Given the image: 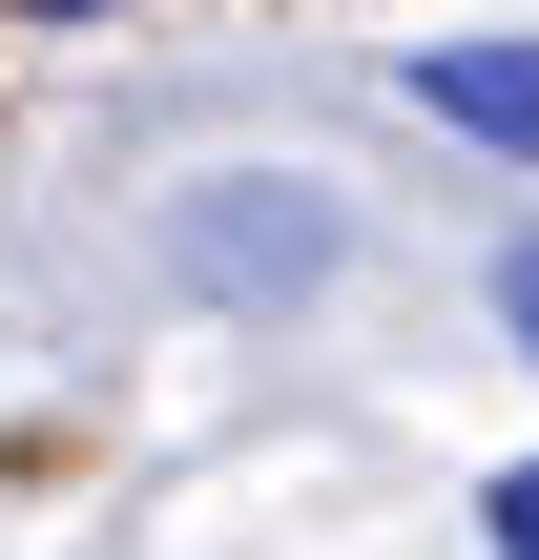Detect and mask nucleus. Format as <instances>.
Returning <instances> with one entry per match:
<instances>
[{
  "mask_svg": "<svg viewBox=\"0 0 539 560\" xmlns=\"http://www.w3.org/2000/svg\"><path fill=\"white\" fill-rule=\"evenodd\" d=\"M312 270H332V187L312 166H249L229 208H187V291L249 312V291H312Z\"/></svg>",
  "mask_w": 539,
  "mask_h": 560,
  "instance_id": "nucleus-1",
  "label": "nucleus"
},
{
  "mask_svg": "<svg viewBox=\"0 0 539 560\" xmlns=\"http://www.w3.org/2000/svg\"><path fill=\"white\" fill-rule=\"evenodd\" d=\"M499 560H539V457H519V478H499Z\"/></svg>",
  "mask_w": 539,
  "mask_h": 560,
  "instance_id": "nucleus-4",
  "label": "nucleus"
},
{
  "mask_svg": "<svg viewBox=\"0 0 539 560\" xmlns=\"http://www.w3.org/2000/svg\"><path fill=\"white\" fill-rule=\"evenodd\" d=\"M0 21H125V0H0Z\"/></svg>",
  "mask_w": 539,
  "mask_h": 560,
  "instance_id": "nucleus-5",
  "label": "nucleus"
},
{
  "mask_svg": "<svg viewBox=\"0 0 539 560\" xmlns=\"http://www.w3.org/2000/svg\"><path fill=\"white\" fill-rule=\"evenodd\" d=\"M415 104L478 125L499 166H539V21H499V42H415Z\"/></svg>",
  "mask_w": 539,
  "mask_h": 560,
  "instance_id": "nucleus-2",
  "label": "nucleus"
},
{
  "mask_svg": "<svg viewBox=\"0 0 539 560\" xmlns=\"http://www.w3.org/2000/svg\"><path fill=\"white\" fill-rule=\"evenodd\" d=\"M499 332H519V374H539V229L499 249Z\"/></svg>",
  "mask_w": 539,
  "mask_h": 560,
  "instance_id": "nucleus-3",
  "label": "nucleus"
}]
</instances>
